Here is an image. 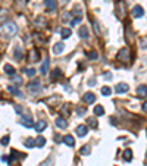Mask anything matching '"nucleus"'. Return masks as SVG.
<instances>
[{
	"label": "nucleus",
	"instance_id": "obj_30",
	"mask_svg": "<svg viewBox=\"0 0 147 166\" xmlns=\"http://www.w3.org/2000/svg\"><path fill=\"white\" fill-rule=\"evenodd\" d=\"M80 153L81 154H90V146H84V147H81V150H80Z\"/></svg>",
	"mask_w": 147,
	"mask_h": 166
},
{
	"label": "nucleus",
	"instance_id": "obj_34",
	"mask_svg": "<svg viewBox=\"0 0 147 166\" xmlns=\"http://www.w3.org/2000/svg\"><path fill=\"white\" fill-rule=\"evenodd\" d=\"M25 72H27V75H28V77H34V75H35V69L30 68V69H27V71H25Z\"/></svg>",
	"mask_w": 147,
	"mask_h": 166
},
{
	"label": "nucleus",
	"instance_id": "obj_27",
	"mask_svg": "<svg viewBox=\"0 0 147 166\" xmlns=\"http://www.w3.org/2000/svg\"><path fill=\"white\" fill-rule=\"evenodd\" d=\"M87 57H88L90 60H96L97 57H99V55H97V52H88V53H87Z\"/></svg>",
	"mask_w": 147,
	"mask_h": 166
},
{
	"label": "nucleus",
	"instance_id": "obj_7",
	"mask_svg": "<svg viewBox=\"0 0 147 166\" xmlns=\"http://www.w3.org/2000/svg\"><path fill=\"white\" fill-rule=\"evenodd\" d=\"M75 132H77V135H80V137H85L87 132H88V127H87V125H80V127H77Z\"/></svg>",
	"mask_w": 147,
	"mask_h": 166
},
{
	"label": "nucleus",
	"instance_id": "obj_20",
	"mask_svg": "<svg viewBox=\"0 0 147 166\" xmlns=\"http://www.w3.org/2000/svg\"><path fill=\"white\" fill-rule=\"evenodd\" d=\"M60 34H62V38L65 40V38H69L71 37V28H62V31H60Z\"/></svg>",
	"mask_w": 147,
	"mask_h": 166
},
{
	"label": "nucleus",
	"instance_id": "obj_3",
	"mask_svg": "<svg viewBox=\"0 0 147 166\" xmlns=\"http://www.w3.org/2000/svg\"><path fill=\"white\" fill-rule=\"evenodd\" d=\"M118 59L122 60V62H127L130 59V50L127 49V47H122V49L118 52Z\"/></svg>",
	"mask_w": 147,
	"mask_h": 166
},
{
	"label": "nucleus",
	"instance_id": "obj_8",
	"mask_svg": "<svg viewBox=\"0 0 147 166\" xmlns=\"http://www.w3.org/2000/svg\"><path fill=\"white\" fill-rule=\"evenodd\" d=\"M49 65H50V60H49V57H47V59H44V62L41 63V68H40V72H41V75H47Z\"/></svg>",
	"mask_w": 147,
	"mask_h": 166
},
{
	"label": "nucleus",
	"instance_id": "obj_10",
	"mask_svg": "<svg viewBox=\"0 0 147 166\" xmlns=\"http://www.w3.org/2000/svg\"><path fill=\"white\" fill-rule=\"evenodd\" d=\"M55 124H56V127L60 128V129H65V128L68 127V122H66L65 118H58V119L55 121Z\"/></svg>",
	"mask_w": 147,
	"mask_h": 166
},
{
	"label": "nucleus",
	"instance_id": "obj_16",
	"mask_svg": "<svg viewBox=\"0 0 147 166\" xmlns=\"http://www.w3.org/2000/svg\"><path fill=\"white\" fill-rule=\"evenodd\" d=\"M3 69H5V74L12 75V77L15 75V68H13V66H10V65H5V68H3Z\"/></svg>",
	"mask_w": 147,
	"mask_h": 166
},
{
	"label": "nucleus",
	"instance_id": "obj_21",
	"mask_svg": "<svg viewBox=\"0 0 147 166\" xmlns=\"http://www.w3.org/2000/svg\"><path fill=\"white\" fill-rule=\"evenodd\" d=\"M13 55H15V59L16 60H21L22 59V50H21V47H15Z\"/></svg>",
	"mask_w": 147,
	"mask_h": 166
},
{
	"label": "nucleus",
	"instance_id": "obj_33",
	"mask_svg": "<svg viewBox=\"0 0 147 166\" xmlns=\"http://www.w3.org/2000/svg\"><path fill=\"white\" fill-rule=\"evenodd\" d=\"M0 144H2V146H8V144H9V137H8V135L3 137L2 140H0Z\"/></svg>",
	"mask_w": 147,
	"mask_h": 166
},
{
	"label": "nucleus",
	"instance_id": "obj_32",
	"mask_svg": "<svg viewBox=\"0 0 147 166\" xmlns=\"http://www.w3.org/2000/svg\"><path fill=\"white\" fill-rule=\"evenodd\" d=\"M83 21V18H75V19H72L71 21V27H74V25H78V24Z\"/></svg>",
	"mask_w": 147,
	"mask_h": 166
},
{
	"label": "nucleus",
	"instance_id": "obj_36",
	"mask_svg": "<svg viewBox=\"0 0 147 166\" xmlns=\"http://www.w3.org/2000/svg\"><path fill=\"white\" fill-rule=\"evenodd\" d=\"M77 113H78V116H83V115H84V113H85V107H83V109H81V107H80V109H78V110H77Z\"/></svg>",
	"mask_w": 147,
	"mask_h": 166
},
{
	"label": "nucleus",
	"instance_id": "obj_26",
	"mask_svg": "<svg viewBox=\"0 0 147 166\" xmlns=\"http://www.w3.org/2000/svg\"><path fill=\"white\" fill-rule=\"evenodd\" d=\"M30 60H38V52L35 49H33L30 52Z\"/></svg>",
	"mask_w": 147,
	"mask_h": 166
},
{
	"label": "nucleus",
	"instance_id": "obj_2",
	"mask_svg": "<svg viewBox=\"0 0 147 166\" xmlns=\"http://www.w3.org/2000/svg\"><path fill=\"white\" fill-rule=\"evenodd\" d=\"M40 90H41V82H40L38 80H34V81L28 82V91H30L31 94H35V93H38Z\"/></svg>",
	"mask_w": 147,
	"mask_h": 166
},
{
	"label": "nucleus",
	"instance_id": "obj_22",
	"mask_svg": "<svg viewBox=\"0 0 147 166\" xmlns=\"http://www.w3.org/2000/svg\"><path fill=\"white\" fill-rule=\"evenodd\" d=\"M124 160L125 162H131L132 160V151L131 150H125L124 151Z\"/></svg>",
	"mask_w": 147,
	"mask_h": 166
},
{
	"label": "nucleus",
	"instance_id": "obj_31",
	"mask_svg": "<svg viewBox=\"0 0 147 166\" xmlns=\"http://www.w3.org/2000/svg\"><path fill=\"white\" fill-rule=\"evenodd\" d=\"M88 125H90L91 128H97V121L93 119V118H90V119H88Z\"/></svg>",
	"mask_w": 147,
	"mask_h": 166
},
{
	"label": "nucleus",
	"instance_id": "obj_37",
	"mask_svg": "<svg viewBox=\"0 0 147 166\" xmlns=\"http://www.w3.org/2000/svg\"><path fill=\"white\" fill-rule=\"evenodd\" d=\"M41 166H52V160H46L44 163H41Z\"/></svg>",
	"mask_w": 147,
	"mask_h": 166
},
{
	"label": "nucleus",
	"instance_id": "obj_41",
	"mask_svg": "<svg viewBox=\"0 0 147 166\" xmlns=\"http://www.w3.org/2000/svg\"><path fill=\"white\" fill-rule=\"evenodd\" d=\"M15 110H16V113H21L22 110H21V107L18 106V104H15Z\"/></svg>",
	"mask_w": 147,
	"mask_h": 166
},
{
	"label": "nucleus",
	"instance_id": "obj_18",
	"mask_svg": "<svg viewBox=\"0 0 147 166\" xmlns=\"http://www.w3.org/2000/svg\"><path fill=\"white\" fill-rule=\"evenodd\" d=\"M103 113H105L103 106H100V104H99V106H94V115H96V116H102Z\"/></svg>",
	"mask_w": 147,
	"mask_h": 166
},
{
	"label": "nucleus",
	"instance_id": "obj_1",
	"mask_svg": "<svg viewBox=\"0 0 147 166\" xmlns=\"http://www.w3.org/2000/svg\"><path fill=\"white\" fill-rule=\"evenodd\" d=\"M16 33H18V27H16L15 22L8 21V22H5L3 25L0 27V35L5 37V38H9V37L15 35Z\"/></svg>",
	"mask_w": 147,
	"mask_h": 166
},
{
	"label": "nucleus",
	"instance_id": "obj_42",
	"mask_svg": "<svg viewBox=\"0 0 147 166\" xmlns=\"http://www.w3.org/2000/svg\"><path fill=\"white\" fill-rule=\"evenodd\" d=\"M105 78H107V80H110V78H112V75H110V74H105Z\"/></svg>",
	"mask_w": 147,
	"mask_h": 166
},
{
	"label": "nucleus",
	"instance_id": "obj_39",
	"mask_svg": "<svg viewBox=\"0 0 147 166\" xmlns=\"http://www.w3.org/2000/svg\"><path fill=\"white\" fill-rule=\"evenodd\" d=\"M13 81H15V84H16V85H19V84H21V78H19V77H15V78H13Z\"/></svg>",
	"mask_w": 147,
	"mask_h": 166
},
{
	"label": "nucleus",
	"instance_id": "obj_17",
	"mask_svg": "<svg viewBox=\"0 0 147 166\" xmlns=\"http://www.w3.org/2000/svg\"><path fill=\"white\" fill-rule=\"evenodd\" d=\"M78 34H80V37H81V38H87V37H88V30H87V27H84V25H83V27L80 28Z\"/></svg>",
	"mask_w": 147,
	"mask_h": 166
},
{
	"label": "nucleus",
	"instance_id": "obj_14",
	"mask_svg": "<svg viewBox=\"0 0 147 166\" xmlns=\"http://www.w3.org/2000/svg\"><path fill=\"white\" fill-rule=\"evenodd\" d=\"M44 5H46L47 9L55 10L56 9V0H44Z\"/></svg>",
	"mask_w": 147,
	"mask_h": 166
},
{
	"label": "nucleus",
	"instance_id": "obj_12",
	"mask_svg": "<svg viewBox=\"0 0 147 166\" xmlns=\"http://www.w3.org/2000/svg\"><path fill=\"white\" fill-rule=\"evenodd\" d=\"M83 99H84L85 103H94V102H96V96H94L93 93H85Z\"/></svg>",
	"mask_w": 147,
	"mask_h": 166
},
{
	"label": "nucleus",
	"instance_id": "obj_13",
	"mask_svg": "<svg viewBox=\"0 0 147 166\" xmlns=\"http://www.w3.org/2000/svg\"><path fill=\"white\" fill-rule=\"evenodd\" d=\"M63 49H65L63 43H58V44H55V47H53V53H55V55H60V53L63 52Z\"/></svg>",
	"mask_w": 147,
	"mask_h": 166
},
{
	"label": "nucleus",
	"instance_id": "obj_9",
	"mask_svg": "<svg viewBox=\"0 0 147 166\" xmlns=\"http://www.w3.org/2000/svg\"><path fill=\"white\" fill-rule=\"evenodd\" d=\"M21 124L25 127V128H33L34 127V121L31 119V118H28V116H25V118H22V121H21Z\"/></svg>",
	"mask_w": 147,
	"mask_h": 166
},
{
	"label": "nucleus",
	"instance_id": "obj_5",
	"mask_svg": "<svg viewBox=\"0 0 147 166\" xmlns=\"http://www.w3.org/2000/svg\"><path fill=\"white\" fill-rule=\"evenodd\" d=\"M34 128L37 132H43L46 128H47V122L46 121H38V122H34Z\"/></svg>",
	"mask_w": 147,
	"mask_h": 166
},
{
	"label": "nucleus",
	"instance_id": "obj_6",
	"mask_svg": "<svg viewBox=\"0 0 147 166\" xmlns=\"http://www.w3.org/2000/svg\"><path fill=\"white\" fill-rule=\"evenodd\" d=\"M132 16L134 18H141V16H144V9L141 8V6H134V9H132Z\"/></svg>",
	"mask_w": 147,
	"mask_h": 166
},
{
	"label": "nucleus",
	"instance_id": "obj_4",
	"mask_svg": "<svg viewBox=\"0 0 147 166\" xmlns=\"http://www.w3.org/2000/svg\"><path fill=\"white\" fill-rule=\"evenodd\" d=\"M128 90H130V85H128L127 82H119V84H116V87H115V91H116L118 94L127 93Z\"/></svg>",
	"mask_w": 147,
	"mask_h": 166
},
{
	"label": "nucleus",
	"instance_id": "obj_11",
	"mask_svg": "<svg viewBox=\"0 0 147 166\" xmlns=\"http://www.w3.org/2000/svg\"><path fill=\"white\" fill-rule=\"evenodd\" d=\"M63 143L66 146H69V147H74V146H75V140H74L72 135H65L63 137Z\"/></svg>",
	"mask_w": 147,
	"mask_h": 166
},
{
	"label": "nucleus",
	"instance_id": "obj_38",
	"mask_svg": "<svg viewBox=\"0 0 147 166\" xmlns=\"http://www.w3.org/2000/svg\"><path fill=\"white\" fill-rule=\"evenodd\" d=\"M93 28L96 30V33H97V34H100V31H99V27H97V24H96V22H93Z\"/></svg>",
	"mask_w": 147,
	"mask_h": 166
},
{
	"label": "nucleus",
	"instance_id": "obj_29",
	"mask_svg": "<svg viewBox=\"0 0 147 166\" xmlns=\"http://www.w3.org/2000/svg\"><path fill=\"white\" fill-rule=\"evenodd\" d=\"M110 93H112V90H110L109 87H106V85H105V87L102 88V94H103L105 97H106V96H110Z\"/></svg>",
	"mask_w": 147,
	"mask_h": 166
},
{
	"label": "nucleus",
	"instance_id": "obj_24",
	"mask_svg": "<svg viewBox=\"0 0 147 166\" xmlns=\"http://www.w3.org/2000/svg\"><path fill=\"white\" fill-rule=\"evenodd\" d=\"M146 91H147V87H146V84H141V85L137 88V93L140 94V96H146Z\"/></svg>",
	"mask_w": 147,
	"mask_h": 166
},
{
	"label": "nucleus",
	"instance_id": "obj_15",
	"mask_svg": "<svg viewBox=\"0 0 147 166\" xmlns=\"http://www.w3.org/2000/svg\"><path fill=\"white\" fill-rule=\"evenodd\" d=\"M8 90H9V93H12V94H13V96H16V97H22L21 91H19L15 85H9V87H8Z\"/></svg>",
	"mask_w": 147,
	"mask_h": 166
},
{
	"label": "nucleus",
	"instance_id": "obj_40",
	"mask_svg": "<svg viewBox=\"0 0 147 166\" xmlns=\"http://www.w3.org/2000/svg\"><path fill=\"white\" fill-rule=\"evenodd\" d=\"M88 85H90V87H93V85H96V80H90V82H88Z\"/></svg>",
	"mask_w": 147,
	"mask_h": 166
},
{
	"label": "nucleus",
	"instance_id": "obj_19",
	"mask_svg": "<svg viewBox=\"0 0 147 166\" xmlns=\"http://www.w3.org/2000/svg\"><path fill=\"white\" fill-rule=\"evenodd\" d=\"M62 77V71L58 68V69H55L53 71V74H52V81H56L58 78H60Z\"/></svg>",
	"mask_w": 147,
	"mask_h": 166
},
{
	"label": "nucleus",
	"instance_id": "obj_25",
	"mask_svg": "<svg viewBox=\"0 0 147 166\" xmlns=\"http://www.w3.org/2000/svg\"><path fill=\"white\" fill-rule=\"evenodd\" d=\"M44 144H46V138H44V137H38V138L35 140V146H37V147H43Z\"/></svg>",
	"mask_w": 147,
	"mask_h": 166
},
{
	"label": "nucleus",
	"instance_id": "obj_35",
	"mask_svg": "<svg viewBox=\"0 0 147 166\" xmlns=\"http://www.w3.org/2000/svg\"><path fill=\"white\" fill-rule=\"evenodd\" d=\"M68 106H69V104H65V106L62 107V110H60V112H62L63 115H68V113H69V112H68Z\"/></svg>",
	"mask_w": 147,
	"mask_h": 166
},
{
	"label": "nucleus",
	"instance_id": "obj_23",
	"mask_svg": "<svg viewBox=\"0 0 147 166\" xmlns=\"http://www.w3.org/2000/svg\"><path fill=\"white\" fill-rule=\"evenodd\" d=\"M25 147H28V149H33V147H35V140H33V138H27V141L25 143Z\"/></svg>",
	"mask_w": 147,
	"mask_h": 166
},
{
	"label": "nucleus",
	"instance_id": "obj_28",
	"mask_svg": "<svg viewBox=\"0 0 147 166\" xmlns=\"http://www.w3.org/2000/svg\"><path fill=\"white\" fill-rule=\"evenodd\" d=\"M44 22H46V19L43 18V16H40V18H37V21H35V24H37V27H44Z\"/></svg>",
	"mask_w": 147,
	"mask_h": 166
}]
</instances>
